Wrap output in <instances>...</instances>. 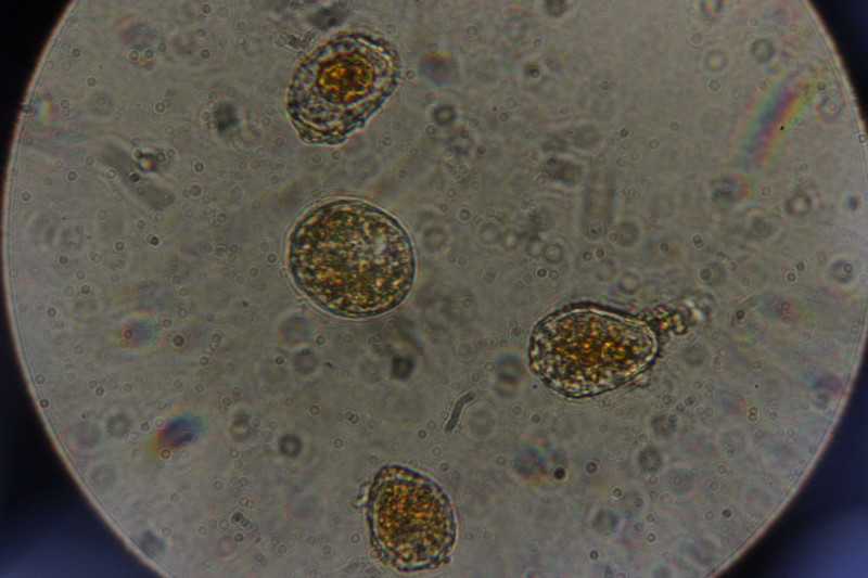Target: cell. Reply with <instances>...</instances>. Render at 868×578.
<instances>
[{
	"mask_svg": "<svg viewBox=\"0 0 868 578\" xmlns=\"http://www.w3.org/2000/svg\"><path fill=\"white\" fill-rule=\"evenodd\" d=\"M289 260L297 285L326 309L372 316L397 306L414 272L410 241L388 214L337 201L308 213L292 232Z\"/></svg>",
	"mask_w": 868,
	"mask_h": 578,
	"instance_id": "cell-1",
	"label": "cell"
},
{
	"mask_svg": "<svg viewBox=\"0 0 868 578\" xmlns=\"http://www.w3.org/2000/svg\"><path fill=\"white\" fill-rule=\"evenodd\" d=\"M399 59L385 39L347 33L311 51L286 95L290 120L307 143L337 144L362 127L396 88Z\"/></svg>",
	"mask_w": 868,
	"mask_h": 578,
	"instance_id": "cell-2",
	"label": "cell"
},
{
	"mask_svg": "<svg viewBox=\"0 0 868 578\" xmlns=\"http://www.w3.org/2000/svg\"><path fill=\"white\" fill-rule=\"evenodd\" d=\"M654 338L642 323L599 308H572L535 330L531 365L554 390L575 397L611 389L651 360Z\"/></svg>",
	"mask_w": 868,
	"mask_h": 578,
	"instance_id": "cell-3",
	"label": "cell"
},
{
	"mask_svg": "<svg viewBox=\"0 0 868 578\" xmlns=\"http://www.w3.org/2000/svg\"><path fill=\"white\" fill-rule=\"evenodd\" d=\"M367 519L379 558L404 573L439 565L455 540L444 492L406 467L386 466L376 474L368 493Z\"/></svg>",
	"mask_w": 868,
	"mask_h": 578,
	"instance_id": "cell-4",
	"label": "cell"
}]
</instances>
